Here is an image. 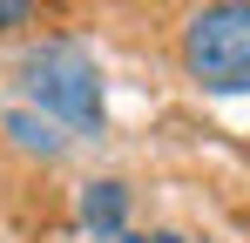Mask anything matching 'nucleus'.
Instances as JSON below:
<instances>
[{
  "label": "nucleus",
  "mask_w": 250,
  "mask_h": 243,
  "mask_svg": "<svg viewBox=\"0 0 250 243\" xmlns=\"http://www.w3.org/2000/svg\"><path fill=\"white\" fill-rule=\"evenodd\" d=\"M122 216H128V182L102 176V182H88V189H82V223H88L102 243L122 237Z\"/></svg>",
  "instance_id": "7ed1b4c3"
},
{
  "label": "nucleus",
  "mask_w": 250,
  "mask_h": 243,
  "mask_svg": "<svg viewBox=\"0 0 250 243\" xmlns=\"http://www.w3.org/2000/svg\"><path fill=\"white\" fill-rule=\"evenodd\" d=\"M108 243H156V237H135V230H122V237H108Z\"/></svg>",
  "instance_id": "423d86ee"
},
{
  "label": "nucleus",
  "mask_w": 250,
  "mask_h": 243,
  "mask_svg": "<svg viewBox=\"0 0 250 243\" xmlns=\"http://www.w3.org/2000/svg\"><path fill=\"white\" fill-rule=\"evenodd\" d=\"M156 243H183V237H176V230H156Z\"/></svg>",
  "instance_id": "0eeeda50"
},
{
  "label": "nucleus",
  "mask_w": 250,
  "mask_h": 243,
  "mask_svg": "<svg viewBox=\"0 0 250 243\" xmlns=\"http://www.w3.org/2000/svg\"><path fill=\"white\" fill-rule=\"evenodd\" d=\"M7 27H34V7L27 0H0V34Z\"/></svg>",
  "instance_id": "39448f33"
},
{
  "label": "nucleus",
  "mask_w": 250,
  "mask_h": 243,
  "mask_svg": "<svg viewBox=\"0 0 250 243\" xmlns=\"http://www.w3.org/2000/svg\"><path fill=\"white\" fill-rule=\"evenodd\" d=\"M183 68L209 95H250V0H216L183 20Z\"/></svg>",
  "instance_id": "f257e3e1"
},
{
  "label": "nucleus",
  "mask_w": 250,
  "mask_h": 243,
  "mask_svg": "<svg viewBox=\"0 0 250 243\" xmlns=\"http://www.w3.org/2000/svg\"><path fill=\"white\" fill-rule=\"evenodd\" d=\"M7 135L21 142V149H41V156H61V135H54V122L41 108H14L7 115Z\"/></svg>",
  "instance_id": "20e7f679"
},
{
  "label": "nucleus",
  "mask_w": 250,
  "mask_h": 243,
  "mask_svg": "<svg viewBox=\"0 0 250 243\" xmlns=\"http://www.w3.org/2000/svg\"><path fill=\"white\" fill-rule=\"evenodd\" d=\"M21 88H27V101H34L47 122L102 128V75H95L88 47H75V40H41V47H27Z\"/></svg>",
  "instance_id": "f03ea898"
}]
</instances>
